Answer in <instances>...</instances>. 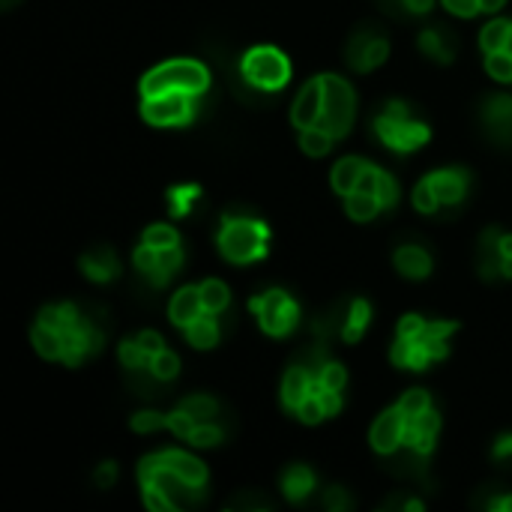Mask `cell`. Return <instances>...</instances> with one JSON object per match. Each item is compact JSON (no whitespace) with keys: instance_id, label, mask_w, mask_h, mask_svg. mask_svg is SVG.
I'll return each instance as SVG.
<instances>
[{"instance_id":"6da1fadb","label":"cell","mask_w":512,"mask_h":512,"mask_svg":"<svg viewBox=\"0 0 512 512\" xmlns=\"http://www.w3.org/2000/svg\"><path fill=\"white\" fill-rule=\"evenodd\" d=\"M219 249L234 264H249L264 258L267 252V228L258 219L246 216H225L219 231Z\"/></svg>"},{"instance_id":"7a4b0ae2","label":"cell","mask_w":512,"mask_h":512,"mask_svg":"<svg viewBox=\"0 0 512 512\" xmlns=\"http://www.w3.org/2000/svg\"><path fill=\"white\" fill-rule=\"evenodd\" d=\"M210 87V72L198 60H171L156 69H150L141 81L144 96H156L165 90H183V93H204Z\"/></svg>"},{"instance_id":"3957f363","label":"cell","mask_w":512,"mask_h":512,"mask_svg":"<svg viewBox=\"0 0 512 512\" xmlns=\"http://www.w3.org/2000/svg\"><path fill=\"white\" fill-rule=\"evenodd\" d=\"M375 132L378 138L399 150V153H408V150H417L429 141V129L417 120L408 117V108L402 102H390L378 117H375Z\"/></svg>"},{"instance_id":"277c9868","label":"cell","mask_w":512,"mask_h":512,"mask_svg":"<svg viewBox=\"0 0 512 512\" xmlns=\"http://www.w3.org/2000/svg\"><path fill=\"white\" fill-rule=\"evenodd\" d=\"M243 78L258 90H279L291 78V63L279 48L258 45L243 57Z\"/></svg>"},{"instance_id":"5b68a950","label":"cell","mask_w":512,"mask_h":512,"mask_svg":"<svg viewBox=\"0 0 512 512\" xmlns=\"http://www.w3.org/2000/svg\"><path fill=\"white\" fill-rule=\"evenodd\" d=\"M321 84H324V114L318 126H324L330 135L339 138L351 129L354 120V90L348 81L336 75H321Z\"/></svg>"},{"instance_id":"8992f818","label":"cell","mask_w":512,"mask_h":512,"mask_svg":"<svg viewBox=\"0 0 512 512\" xmlns=\"http://www.w3.org/2000/svg\"><path fill=\"white\" fill-rule=\"evenodd\" d=\"M249 309L258 315L264 333H270V336H285V333H291V330L297 327V321H300L297 303H294L288 294H282V291H267V294L255 297V300L249 303Z\"/></svg>"},{"instance_id":"52a82bcc","label":"cell","mask_w":512,"mask_h":512,"mask_svg":"<svg viewBox=\"0 0 512 512\" xmlns=\"http://www.w3.org/2000/svg\"><path fill=\"white\" fill-rule=\"evenodd\" d=\"M144 120L156 123V126H174V123H186L192 117V93L183 90H165L156 96H144Z\"/></svg>"},{"instance_id":"ba28073f","label":"cell","mask_w":512,"mask_h":512,"mask_svg":"<svg viewBox=\"0 0 512 512\" xmlns=\"http://www.w3.org/2000/svg\"><path fill=\"white\" fill-rule=\"evenodd\" d=\"M153 468H168V471H174L180 480H186L189 486H198V489H204V483H207V468H204L195 456L180 453V450H165V453L147 456V459L141 462L138 474H147V471H153Z\"/></svg>"},{"instance_id":"9c48e42d","label":"cell","mask_w":512,"mask_h":512,"mask_svg":"<svg viewBox=\"0 0 512 512\" xmlns=\"http://www.w3.org/2000/svg\"><path fill=\"white\" fill-rule=\"evenodd\" d=\"M102 348V333L90 324V321H78L75 327L63 330V363L66 366H78L87 354Z\"/></svg>"},{"instance_id":"30bf717a","label":"cell","mask_w":512,"mask_h":512,"mask_svg":"<svg viewBox=\"0 0 512 512\" xmlns=\"http://www.w3.org/2000/svg\"><path fill=\"white\" fill-rule=\"evenodd\" d=\"M405 426H408V417L402 414V408L396 405L393 411H384L375 426H372V447L384 456H393L399 447H402V438H405Z\"/></svg>"},{"instance_id":"8fae6325","label":"cell","mask_w":512,"mask_h":512,"mask_svg":"<svg viewBox=\"0 0 512 512\" xmlns=\"http://www.w3.org/2000/svg\"><path fill=\"white\" fill-rule=\"evenodd\" d=\"M321 114H324V84H321V78H315L300 90L294 111H291V120H294V126L309 129V126H318Z\"/></svg>"},{"instance_id":"7c38bea8","label":"cell","mask_w":512,"mask_h":512,"mask_svg":"<svg viewBox=\"0 0 512 512\" xmlns=\"http://www.w3.org/2000/svg\"><path fill=\"white\" fill-rule=\"evenodd\" d=\"M432 189L438 192L441 204L447 207H456L462 198H465V189H468V174L465 171H456V168H447V171H435L429 177Z\"/></svg>"},{"instance_id":"4fadbf2b","label":"cell","mask_w":512,"mask_h":512,"mask_svg":"<svg viewBox=\"0 0 512 512\" xmlns=\"http://www.w3.org/2000/svg\"><path fill=\"white\" fill-rule=\"evenodd\" d=\"M171 321L177 327H189L192 321H198L204 315V300H201V291L198 288H183L174 294L171 300Z\"/></svg>"},{"instance_id":"5bb4252c","label":"cell","mask_w":512,"mask_h":512,"mask_svg":"<svg viewBox=\"0 0 512 512\" xmlns=\"http://www.w3.org/2000/svg\"><path fill=\"white\" fill-rule=\"evenodd\" d=\"M312 381H315V375H309L306 366H291L285 372V381H282V402H285V408H297L312 393Z\"/></svg>"},{"instance_id":"9a60e30c","label":"cell","mask_w":512,"mask_h":512,"mask_svg":"<svg viewBox=\"0 0 512 512\" xmlns=\"http://www.w3.org/2000/svg\"><path fill=\"white\" fill-rule=\"evenodd\" d=\"M81 270L87 279H96V282H108L117 276L120 264H117V255L111 249H93L81 258Z\"/></svg>"},{"instance_id":"2e32d148","label":"cell","mask_w":512,"mask_h":512,"mask_svg":"<svg viewBox=\"0 0 512 512\" xmlns=\"http://www.w3.org/2000/svg\"><path fill=\"white\" fill-rule=\"evenodd\" d=\"M396 270L402 276H408V279H426L429 270H432V258L420 246H402L396 252Z\"/></svg>"},{"instance_id":"e0dca14e","label":"cell","mask_w":512,"mask_h":512,"mask_svg":"<svg viewBox=\"0 0 512 512\" xmlns=\"http://www.w3.org/2000/svg\"><path fill=\"white\" fill-rule=\"evenodd\" d=\"M366 165H369V162H363V159H357V156H348V159L336 162V168H333V189L342 192V195H351V192L357 189L360 174H363Z\"/></svg>"},{"instance_id":"ac0fdd59","label":"cell","mask_w":512,"mask_h":512,"mask_svg":"<svg viewBox=\"0 0 512 512\" xmlns=\"http://www.w3.org/2000/svg\"><path fill=\"white\" fill-rule=\"evenodd\" d=\"M456 333V324L453 321H438V324H426L423 336H420V345L429 351L432 360H441L447 354V339Z\"/></svg>"},{"instance_id":"d6986e66","label":"cell","mask_w":512,"mask_h":512,"mask_svg":"<svg viewBox=\"0 0 512 512\" xmlns=\"http://www.w3.org/2000/svg\"><path fill=\"white\" fill-rule=\"evenodd\" d=\"M312 489H315V474L306 465H294V468L285 471L282 492L288 495V501H303Z\"/></svg>"},{"instance_id":"ffe728a7","label":"cell","mask_w":512,"mask_h":512,"mask_svg":"<svg viewBox=\"0 0 512 512\" xmlns=\"http://www.w3.org/2000/svg\"><path fill=\"white\" fill-rule=\"evenodd\" d=\"M186 339H189L192 348H201V351L213 348L219 342V324H216V318H210V312H204L198 321H192L186 327Z\"/></svg>"},{"instance_id":"44dd1931","label":"cell","mask_w":512,"mask_h":512,"mask_svg":"<svg viewBox=\"0 0 512 512\" xmlns=\"http://www.w3.org/2000/svg\"><path fill=\"white\" fill-rule=\"evenodd\" d=\"M420 48H423L429 57L441 60V63H450V60H453V36H450V30H444V27L426 30V33L420 36Z\"/></svg>"},{"instance_id":"7402d4cb","label":"cell","mask_w":512,"mask_h":512,"mask_svg":"<svg viewBox=\"0 0 512 512\" xmlns=\"http://www.w3.org/2000/svg\"><path fill=\"white\" fill-rule=\"evenodd\" d=\"M369 318H372V306H369L366 300H354L351 309H348L345 327H342V339H345V342H357V339L366 333Z\"/></svg>"},{"instance_id":"603a6c76","label":"cell","mask_w":512,"mask_h":512,"mask_svg":"<svg viewBox=\"0 0 512 512\" xmlns=\"http://www.w3.org/2000/svg\"><path fill=\"white\" fill-rule=\"evenodd\" d=\"M30 339H33V345H36V351L42 357H48V360L63 357V333L60 330H51L45 324H36L33 333H30Z\"/></svg>"},{"instance_id":"cb8c5ba5","label":"cell","mask_w":512,"mask_h":512,"mask_svg":"<svg viewBox=\"0 0 512 512\" xmlns=\"http://www.w3.org/2000/svg\"><path fill=\"white\" fill-rule=\"evenodd\" d=\"M78 321H81L78 309H75V306H69V303H63V306H48V309H42L36 324H45V327H51V330H60V333H63V330L75 327Z\"/></svg>"},{"instance_id":"d4e9b609","label":"cell","mask_w":512,"mask_h":512,"mask_svg":"<svg viewBox=\"0 0 512 512\" xmlns=\"http://www.w3.org/2000/svg\"><path fill=\"white\" fill-rule=\"evenodd\" d=\"M381 207H384V204L378 201V195H369V192H351V195H348V213H351V219H357V222L375 219Z\"/></svg>"},{"instance_id":"484cf974","label":"cell","mask_w":512,"mask_h":512,"mask_svg":"<svg viewBox=\"0 0 512 512\" xmlns=\"http://www.w3.org/2000/svg\"><path fill=\"white\" fill-rule=\"evenodd\" d=\"M510 27H512V21H504V18H495L492 24H486V27H483L480 42H483L486 54H492V51H504V48H507V42H510Z\"/></svg>"},{"instance_id":"4316f807","label":"cell","mask_w":512,"mask_h":512,"mask_svg":"<svg viewBox=\"0 0 512 512\" xmlns=\"http://www.w3.org/2000/svg\"><path fill=\"white\" fill-rule=\"evenodd\" d=\"M486 120L492 123V129L512 132V96H495V99H489Z\"/></svg>"},{"instance_id":"83f0119b","label":"cell","mask_w":512,"mask_h":512,"mask_svg":"<svg viewBox=\"0 0 512 512\" xmlns=\"http://www.w3.org/2000/svg\"><path fill=\"white\" fill-rule=\"evenodd\" d=\"M333 138H336V135H330L324 126H309V129H303V135H300V147H303L309 156H324V153L330 150Z\"/></svg>"},{"instance_id":"f1b7e54d","label":"cell","mask_w":512,"mask_h":512,"mask_svg":"<svg viewBox=\"0 0 512 512\" xmlns=\"http://www.w3.org/2000/svg\"><path fill=\"white\" fill-rule=\"evenodd\" d=\"M198 291H201V300H204V312L216 315V312H222L228 306V288L222 282L207 279L204 285H198Z\"/></svg>"},{"instance_id":"f546056e","label":"cell","mask_w":512,"mask_h":512,"mask_svg":"<svg viewBox=\"0 0 512 512\" xmlns=\"http://www.w3.org/2000/svg\"><path fill=\"white\" fill-rule=\"evenodd\" d=\"M201 195V189L198 186H174L171 192H168V207H171V213L174 216H186L192 207H195V198Z\"/></svg>"},{"instance_id":"4dcf8cb0","label":"cell","mask_w":512,"mask_h":512,"mask_svg":"<svg viewBox=\"0 0 512 512\" xmlns=\"http://www.w3.org/2000/svg\"><path fill=\"white\" fill-rule=\"evenodd\" d=\"M147 369L153 372L156 381H171V378H177V372H180V360H177V354H171V351H159V354L150 357V366H147Z\"/></svg>"},{"instance_id":"1f68e13d","label":"cell","mask_w":512,"mask_h":512,"mask_svg":"<svg viewBox=\"0 0 512 512\" xmlns=\"http://www.w3.org/2000/svg\"><path fill=\"white\" fill-rule=\"evenodd\" d=\"M180 408L186 414H192L198 423H210V417H216V411H219L216 399H210V396H189Z\"/></svg>"},{"instance_id":"d6a6232c","label":"cell","mask_w":512,"mask_h":512,"mask_svg":"<svg viewBox=\"0 0 512 512\" xmlns=\"http://www.w3.org/2000/svg\"><path fill=\"white\" fill-rule=\"evenodd\" d=\"M399 408H402V414H405L408 420H417L423 411L432 408V402H429V393H423V390H408V393L402 396Z\"/></svg>"},{"instance_id":"836d02e7","label":"cell","mask_w":512,"mask_h":512,"mask_svg":"<svg viewBox=\"0 0 512 512\" xmlns=\"http://www.w3.org/2000/svg\"><path fill=\"white\" fill-rule=\"evenodd\" d=\"M144 243L153 249H171V246H177V231L171 225H150L144 231Z\"/></svg>"},{"instance_id":"e575fe53","label":"cell","mask_w":512,"mask_h":512,"mask_svg":"<svg viewBox=\"0 0 512 512\" xmlns=\"http://www.w3.org/2000/svg\"><path fill=\"white\" fill-rule=\"evenodd\" d=\"M345 381H348V375H345V369H342L339 363H324V366H321V372H318V384H321V390L342 393Z\"/></svg>"},{"instance_id":"d590c367","label":"cell","mask_w":512,"mask_h":512,"mask_svg":"<svg viewBox=\"0 0 512 512\" xmlns=\"http://www.w3.org/2000/svg\"><path fill=\"white\" fill-rule=\"evenodd\" d=\"M486 69L495 81H512V54L504 48V51H492L489 60H486Z\"/></svg>"},{"instance_id":"8d00e7d4","label":"cell","mask_w":512,"mask_h":512,"mask_svg":"<svg viewBox=\"0 0 512 512\" xmlns=\"http://www.w3.org/2000/svg\"><path fill=\"white\" fill-rule=\"evenodd\" d=\"M120 363L126 369H144V366H150V354L138 345V339L135 342H123L120 345Z\"/></svg>"},{"instance_id":"74e56055","label":"cell","mask_w":512,"mask_h":512,"mask_svg":"<svg viewBox=\"0 0 512 512\" xmlns=\"http://www.w3.org/2000/svg\"><path fill=\"white\" fill-rule=\"evenodd\" d=\"M372 42V33H357L351 42H348V63L357 69V72H366V48Z\"/></svg>"},{"instance_id":"f35d334b","label":"cell","mask_w":512,"mask_h":512,"mask_svg":"<svg viewBox=\"0 0 512 512\" xmlns=\"http://www.w3.org/2000/svg\"><path fill=\"white\" fill-rule=\"evenodd\" d=\"M294 411H297V417H300L303 423H309V426H312V423H321V420L327 417V411H324V405H321V396H315V393H309Z\"/></svg>"},{"instance_id":"ab89813d","label":"cell","mask_w":512,"mask_h":512,"mask_svg":"<svg viewBox=\"0 0 512 512\" xmlns=\"http://www.w3.org/2000/svg\"><path fill=\"white\" fill-rule=\"evenodd\" d=\"M414 204H417L420 213H435V210L441 207V198H438V192L432 189L429 180H423V183L414 189Z\"/></svg>"},{"instance_id":"60d3db41","label":"cell","mask_w":512,"mask_h":512,"mask_svg":"<svg viewBox=\"0 0 512 512\" xmlns=\"http://www.w3.org/2000/svg\"><path fill=\"white\" fill-rule=\"evenodd\" d=\"M195 426H198V420H195L192 414H186L183 408H177L174 414H168V429H171L177 438H189V435L195 432Z\"/></svg>"},{"instance_id":"b9f144b4","label":"cell","mask_w":512,"mask_h":512,"mask_svg":"<svg viewBox=\"0 0 512 512\" xmlns=\"http://www.w3.org/2000/svg\"><path fill=\"white\" fill-rule=\"evenodd\" d=\"M192 447H216L222 441V429H216L213 423H198L195 432L189 435Z\"/></svg>"},{"instance_id":"7bdbcfd3","label":"cell","mask_w":512,"mask_h":512,"mask_svg":"<svg viewBox=\"0 0 512 512\" xmlns=\"http://www.w3.org/2000/svg\"><path fill=\"white\" fill-rule=\"evenodd\" d=\"M162 426H168V417L165 414H156V411H141V414L132 417V429L135 432H156Z\"/></svg>"},{"instance_id":"ee69618b","label":"cell","mask_w":512,"mask_h":512,"mask_svg":"<svg viewBox=\"0 0 512 512\" xmlns=\"http://www.w3.org/2000/svg\"><path fill=\"white\" fill-rule=\"evenodd\" d=\"M387 54H390L387 39L372 36V42H369V48H366V72H369V69H375V66H381V63L387 60Z\"/></svg>"},{"instance_id":"f6af8a7d","label":"cell","mask_w":512,"mask_h":512,"mask_svg":"<svg viewBox=\"0 0 512 512\" xmlns=\"http://www.w3.org/2000/svg\"><path fill=\"white\" fill-rule=\"evenodd\" d=\"M135 267H138V273H144V276L153 273V270L159 267V249L141 243V249H135Z\"/></svg>"},{"instance_id":"bcb514c9","label":"cell","mask_w":512,"mask_h":512,"mask_svg":"<svg viewBox=\"0 0 512 512\" xmlns=\"http://www.w3.org/2000/svg\"><path fill=\"white\" fill-rule=\"evenodd\" d=\"M396 198H399V186H396V180H393L387 171H381V183H378V201H381L384 207H393V204H396Z\"/></svg>"},{"instance_id":"7dc6e473","label":"cell","mask_w":512,"mask_h":512,"mask_svg":"<svg viewBox=\"0 0 512 512\" xmlns=\"http://www.w3.org/2000/svg\"><path fill=\"white\" fill-rule=\"evenodd\" d=\"M144 504H147L153 512L174 510V504L168 501V495H165V492H159L156 486H144Z\"/></svg>"},{"instance_id":"c3c4849f","label":"cell","mask_w":512,"mask_h":512,"mask_svg":"<svg viewBox=\"0 0 512 512\" xmlns=\"http://www.w3.org/2000/svg\"><path fill=\"white\" fill-rule=\"evenodd\" d=\"M378 183H381V168L375 165H366L363 174H360V183L354 192H369V195H378Z\"/></svg>"},{"instance_id":"681fc988","label":"cell","mask_w":512,"mask_h":512,"mask_svg":"<svg viewBox=\"0 0 512 512\" xmlns=\"http://www.w3.org/2000/svg\"><path fill=\"white\" fill-rule=\"evenodd\" d=\"M180 264H183V252H180L177 246L159 249V270H165L168 276H174V273L180 270Z\"/></svg>"},{"instance_id":"f907efd6","label":"cell","mask_w":512,"mask_h":512,"mask_svg":"<svg viewBox=\"0 0 512 512\" xmlns=\"http://www.w3.org/2000/svg\"><path fill=\"white\" fill-rule=\"evenodd\" d=\"M423 330H426V321H423L420 315H405V318L399 321V336H402V339H420Z\"/></svg>"},{"instance_id":"816d5d0a","label":"cell","mask_w":512,"mask_h":512,"mask_svg":"<svg viewBox=\"0 0 512 512\" xmlns=\"http://www.w3.org/2000/svg\"><path fill=\"white\" fill-rule=\"evenodd\" d=\"M444 6H447L453 15H462V18H471V15H477V12H483V9H480V0H444Z\"/></svg>"},{"instance_id":"f5cc1de1","label":"cell","mask_w":512,"mask_h":512,"mask_svg":"<svg viewBox=\"0 0 512 512\" xmlns=\"http://www.w3.org/2000/svg\"><path fill=\"white\" fill-rule=\"evenodd\" d=\"M420 432H426V435H438V429H441V417L429 408V411H423L417 420H411Z\"/></svg>"},{"instance_id":"db71d44e","label":"cell","mask_w":512,"mask_h":512,"mask_svg":"<svg viewBox=\"0 0 512 512\" xmlns=\"http://www.w3.org/2000/svg\"><path fill=\"white\" fill-rule=\"evenodd\" d=\"M138 345L153 357V354H159V351H165L162 348V336L159 333H153V330H144V333H138Z\"/></svg>"},{"instance_id":"11a10c76","label":"cell","mask_w":512,"mask_h":512,"mask_svg":"<svg viewBox=\"0 0 512 512\" xmlns=\"http://www.w3.org/2000/svg\"><path fill=\"white\" fill-rule=\"evenodd\" d=\"M324 507H327V510L342 512L351 507V501H348L345 489H330V492H327V498H324Z\"/></svg>"},{"instance_id":"9f6ffc18","label":"cell","mask_w":512,"mask_h":512,"mask_svg":"<svg viewBox=\"0 0 512 512\" xmlns=\"http://www.w3.org/2000/svg\"><path fill=\"white\" fill-rule=\"evenodd\" d=\"M321 405H324L327 417H336V414L342 411V399H339V393H333V390H324V393H321Z\"/></svg>"},{"instance_id":"6f0895ef","label":"cell","mask_w":512,"mask_h":512,"mask_svg":"<svg viewBox=\"0 0 512 512\" xmlns=\"http://www.w3.org/2000/svg\"><path fill=\"white\" fill-rule=\"evenodd\" d=\"M114 477H117V468H114L111 462L99 465V471H96V483H99L102 489H108V486L114 483Z\"/></svg>"},{"instance_id":"680465c9","label":"cell","mask_w":512,"mask_h":512,"mask_svg":"<svg viewBox=\"0 0 512 512\" xmlns=\"http://www.w3.org/2000/svg\"><path fill=\"white\" fill-rule=\"evenodd\" d=\"M495 459H512V435H507V438H501L498 444H495Z\"/></svg>"},{"instance_id":"91938a15","label":"cell","mask_w":512,"mask_h":512,"mask_svg":"<svg viewBox=\"0 0 512 512\" xmlns=\"http://www.w3.org/2000/svg\"><path fill=\"white\" fill-rule=\"evenodd\" d=\"M432 3H435V0H405V9H411V12L423 15V12H429V9H432Z\"/></svg>"},{"instance_id":"94428289","label":"cell","mask_w":512,"mask_h":512,"mask_svg":"<svg viewBox=\"0 0 512 512\" xmlns=\"http://www.w3.org/2000/svg\"><path fill=\"white\" fill-rule=\"evenodd\" d=\"M492 510H495V512H512V498H498V501H492Z\"/></svg>"},{"instance_id":"6125c7cd","label":"cell","mask_w":512,"mask_h":512,"mask_svg":"<svg viewBox=\"0 0 512 512\" xmlns=\"http://www.w3.org/2000/svg\"><path fill=\"white\" fill-rule=\"evenodd\" d=\"M504 3H507V0H480V9H483V12H495V9H501Z\"/></svg>"},{"instance_id":"be15d7a7","label":"cell","mask_w":512,"mask_h":512,"mask_svg":"<svg viewBox=\"0 0 512 512\" xmlns=\"http://www.w3.org/2000/svg\"><path fill=\"white\" fill-rule=\"evenodd\" d=\"M504 276H510L512 279V255L510 258H504Z\"/></svg>"},{"instance_id":"e7e4bbea","label":"cell","mask_w":512,"mask_h":512,"mask_svg":"<svg viewBox=\"0 0 512 512\" xmlns=\"http://www.w3.org/2000/svg\"><path fill=\"white\" fill-rule=\"evenodd\" d=\"M0 3H3V9H12V6H15L18 0H0Z\"/></svg>"},{"instance_id":"03108f58","label":"cell","mask_w":512,"mask_h":512,"mask_svg":"<svg viewBox=\"0 0 512 512\" xmlns=\"http://www.w3.org/2000/svg\"><path fill=\"white\" fill-rule=\"evenodd\" d=\"M507 51L512 54V27H510V42H507Z\"/></svg>"}]
</instances>
